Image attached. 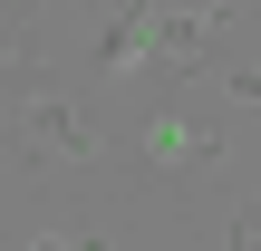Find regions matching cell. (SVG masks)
<instances>
[{"instance_id":"1","label":"cell","mask_w":261,"mask_h":251,"mask_svg":"<svg viewBox=\"0 0 261 251\" xmlns=\"http://www.w3.org/2000/svg\"><path fill=\"white\" fill-rule=\"evenodd\" d=\"M232 155H242L232 116H213L194 97H145V116H136V184H145V203L194 222L213 193H232Z\"/></svg>"},{"instance_id":"2","label":"cell","mask_w":261,"mask_h":251,"mask_svg":"<svg viewBox=\"0 0 261 251\" xmlns=\"http://www.w3.org/2000/svg\"><path fill=\"white\" fill-rule=\"evenodd\" d=\"M10 135H19V174L29 184H77V174H97L107 164V135L87 126V106H77V87H48V97H19L10 106Z\"/></svg>"},{"instance_id":"3","label":"cell","mask_w":261,"mask_h":251,"mask_svg":"<svg viewBox=\"0 0 261 251\" xmlns=\"http://www.w3.org/2000/svg\"><path fill=\"white\" fill-rule=\"evenodd\" d=\"M252 106H261V68H242V58H232V68L213 77V116H232V126H242Z\"/></svg>"},{"instance_id":"4","label":"cell","mask_w":261,"mask_h":251,"mask_svg":"<svg viewBox=\"0 0 261 251\" xmlns=\"http://www.w3.org/2000/svg\"><path fill=\"white\" fill-rule=\"evenodd\" d=\"M0 174H19V135H10V106H0Z\"/></svg>"}]
</instances>
